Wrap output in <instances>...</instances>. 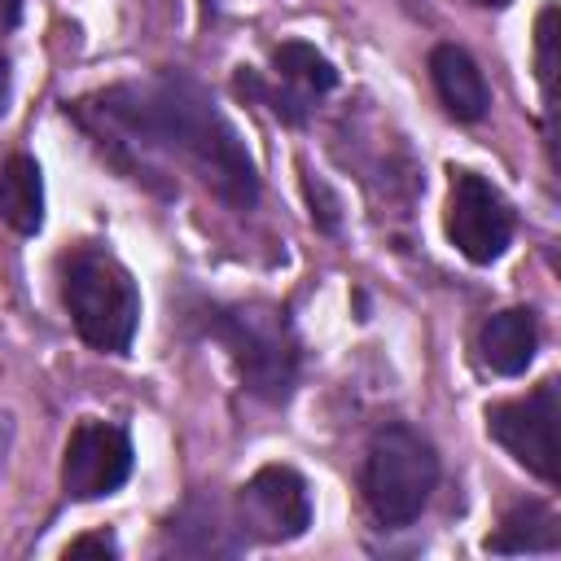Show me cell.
<instances>
[{"label": "cell", "instance_id": "8", "mask_svg": "<svg viewBox=\"0 0 561 561\" xmlns=\"http://www.w3.org/2000/svg\"><path fill=\"white\" fill-rule=\"evenodd\" d=\"M241 530L263 543H289L311 526V491L289 465H263L237 495Z\"/></svg>", "mask_w": 561, "mask_h": 561}, {"label": "cell", "instance_id": "4", "mask_svg": "<svg viewBox=\"0 0 561 561\" xmlns=\"http://www.w3.org/2000/svg\"><path fill=\"white\" fill-rule=\"evenodd\" d=\"M438 486V456L412 425H386L364 456V500L381 526H408L421 517Z\"/></svg>", "mask_w": 561, "mask_h": 561}, {"label": "cell", "instance_id": "19", "mask_svg": "<svg viewBox=\"0 0 561 561\" xmlns=\"http://www.w3.org/2000/svg\"><path fill=\"white\" fill-rule=\"evenodd\" d=\"M469 4H478V9H504L508 0H469Z\"/></svg>", "mask_w": 561, "mask_h": 561}, {"label": "cell", "instance_id": "17", "mask_svg": "<svg viewBox=\"0 0 561 561\" xmlns=\"http://www.w3.org/2000/svg\"><path fill=\"white\" fill-rule=\"evenodd\" d=\"M9 447H13V416L0 412V469H4V460H9Z\"/></svg>", "mask_w": 561, "mask_h": 561}, {"label": "cell", "instance_id": "1", "mask_svg": "<svg viewBox=\"0 0 561 561\" xmlns=\"http://www.w3.org/2000/svg\"><path fill=\"white\" fill-rule=\"evenodd\" d=\"M70 114L96 136L123 131L136 145H153L184 158L232 210H250L259 202V171L237 127L219 114L210 92L184 70H158L149 79L114 83L96 96L75 101Z\"/></svg>", "mask_w": 561, "mask_h": 561}, {"label": "cell", "instance_id": "12", "mask_svg": "<svg viewBox=\"0 0 561 561\" xmlns=\"http://www.w3.org/2000/svg\"><path fill=\"white\" fill-rule=\"evenodd\" d=\"M557 548H561V522L539 500L513 504L495 526V535H486V552H557Z\"/></svg>", "mask_w": 561, "mask_h": 561}, {"label": "cell", "instance_id": "15", "mask_svg": "<svg viewBox=\"0 0 561 561\" xmlns=\"http://www.w3.org/2000/svg\"><path fill=\"white\" fill-rule=\"evenodd\" d=\"M66 557H118V543L110 535H83L66 543Z\"/></svg>", "mask_w": 561, "mask_h": 561}, {"label": "cell", "instance_id": "3", "mask_svg": "<svg viewBox=\"0 0 561 561\" xmlns=\"http://www.w3.org/2000/svg\"><path fill=\"white\" fill-rule=\"evenodd\" d=\"M206 329L224 342L241 386L267 403H285L298 381V337L280 307L272 302H232L210 307Z\"/></svg>", "mask_w": 561, "mask_h": 561}, {"label": "cell", "instance_id": "18", "mask_svg": "<svg viewBox=\"0 0 561 561\" xmlns=\"http://www.w3.org/2000/svg\"><path fill=\"white\" fill-rule=\"evenodd\" d=\"M9 88H13V83H9V61L0 57V114L9 110Z\"/></svg>", "mask_w": 561, "mask_h": 561}, {"label": "cell", "instance_id": "11", "mask_svg": "<svg viewBox=\"0 0 561 561\" xmlns=\"http://www.w3.org/2000/svg\"><path fill=\"white\" fill-rule=\"evenodd\" d=\"M0 219L22 237H35L44 228V175L26 153L4 158L0 167Z\"/></svg>", "mask_w": 561, "mask_h": 561}, {"label": "cell", "instance_id": "7", "mask_svg": "<svg viewBox=\"0 0 561 561\" xmlns=\"http://www.w3.org/2000/svg\"><path fill=\"white\" fill-rule=\"evenodd\" d=\"M131 478V438L110 421H79L66 438L61 456V486L70 500H101L114 495Z\"/></svg>", "mask_w": 561, "mask_h": 561}, {"label": "cell", "instance_id": "5", "mask_svg": "<svg viewBox=\"0 0 561 561\" xmlns=\"http://www.w3.org/2000/svg\"><path fill=\"white\" fill-rule=\"evenodd\" d=\"M557 377L539 381L526 399H508V403H491L486 408V434L517 460L526 465L535 478L557 482L561 465H557Z\"/></svg>", "mask_w": 561, "mask_h": 561}, {"label": "cell", "instance_id": "13", "mask_svg": "<svg viewBox=\"0 0 561 561\" xmlns=\"http://www.w3.org/2000/svg\"><path fill=\"white\" fill-rule=\"evenodd\" d=\"M272 70H276V79H285V83L294 88V96H298L302 105L337 83L333 61H329L324 53H316L311 44H302V39H285V44H276V53H272Z\"/></svg>", "mask_w": 561, "mask_h": 561}, {"label": "cell", "instance_id": "14", "mask_svg": "<svg viewBox=\"0 0 561 561\" xmlns=\"http://www.w3.org/2000/svg\"><path fill=\"white\" fill-rule=\"evenodd\" d=\"M535 70H539L543 105L552 110V79H557V4H548V9L539 13V26H535Z\"/></svg>", "mask_w": 561, "mask_h": 561}, {"label": "cell", "instance_id": "9", "mask_svg": "<svg viewBox=\"0 0 561 561\" xmlns=\"http://www.w3.org/2000/svg\"><path fill=\"white\" fill-rule=\"evenodd\" d=\"M430 79H434V92L438 101L447 105L451 118L460 123H478L491 105V92H486V79L482 70L473 66V57L456 44H438L430 53Z\"/></svg>", "mask_w": 561, "mask_h": 561}, {"label": "cell", "instance_id": "2", "mask_svg": "<svg viewBox=\"0 0 561 561\" xmlns=\"http://www.w3.org/2000/svg\"><path fill=\"white\" fill-rule=\"evenodd\" d=\"M61 302L75 333L105 355H123L140 324V294L131 272L101 245H83L61 259Z\"/></svg>", "mask_w": 561, "mask_h": 561}, {"label": "cell", "instance_id": "16", "mask_svg": "<svg viewBox=\"0 0 561 561\" xmlns=\"http://www.w3.org/2000/svg\"><path fill=\"white\" fill-rule=\"evenodd\" d=\"M18 18H22V0H0V35L13 31Z\"/></svg>", "mask_w": 561, "mask_h": 561}, {"label": "cell", "instance_id": "10", "mask_svg": "<svg viewBox=\"0 0 561 561\" xmlns=\"http://www.w3.org/2000/svg\"><path fill=\"white\" fill-rule=\"evenodd\" d=\"M535 346H539V324H535V311L526 307H508V311H495L482 329H478V355L491 373L500 377H517L530 368L535 359Z\"/></svg>", "mask_w": 561, "mask_h": 561}, {"label": "cell", "instance_id": "6", "mask_svg": "<svg viewBox=\"0 0 561 561\" xmlns=\"http://www.w3.org/2000/svg\"><path fill=\"white\" fill-rule=\"evenodd\" d=\"M447 237L469 263H495L513 241V210L478 171H451Z\"/></svg>", "mask_w": 561, "mask_h": 561}]
</instances>
